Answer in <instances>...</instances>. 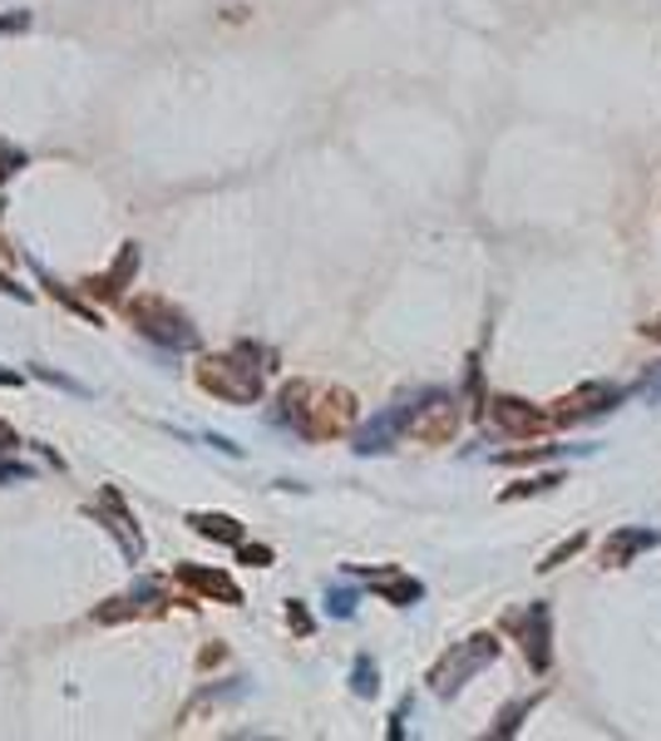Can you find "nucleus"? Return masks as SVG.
Masks as SVG:
<instances>
[{"mask_svg":"<svg viewBox=\"0 0 661 741\" xmlns=\"http://www.w3.org/2000/svg\"><path fill=\"white\" fill-rule=\"evenodd\" d=\"M617 400H622V390L617 386H602V380H592V386L573 390L568 400H563V410L553 420H583V416H602V410H612Z\"/></svg>","mask_w":661,"mask_h":741,"instance_id":"nucleus-8","label":"nucleus"},{"mask_svg":"<svg viewBox=\"0 0 661 741\" xmlns=\"http://www.w3.org/2000/svg\"><path fill=\"white\" fill-rule=\"evenodd\" d=\"M0 380H15V376H10V370H0Z\"/></svg>","mask_w":661,"mask_h":741,"instance_id":"nucleus-20","label":"nucleus"},{"mask_svg":"<svg viewBox=\"0 0 661 741\" xmlns=\"http://www.w3.org/2000/svg\"><path fill=\"white\" fill-rule=\"evenodd\" d=\"M198 386L222 400H258L262 396V366H248V346L232 356H208L198 366Z\"/></svg>","mask_w":661,"mask_h":741,"instance_id":"nucleus-2","label":"nucleus"},{"mask_svg":"<svg viewBox=\"0 0 661 741\" xmlns=\"http://www.w3.org/2000/svg\"><path fill=\"white\" fill-rule=\"evenodd\" d=\"M0 288H10V282H6V278H0ZM10 292H20V288H10Z\"/></svg>","mask_w":661,"mask_h":741,"instance_id":"nucleus-19","label":"nucleus"},{"mask_svg":"<svg viewBox=\"0 0 661 741\" xmlns=\"http://www.w3.org/2000/svg\"><path fill=\"white\" fill-rule=\"evenodd\" d=\"M129 316L144 326L148 336H158V342H174V346L193 342V326H188V316L174 312L168 302H158V296H138V302L129 306Z\"/></svg>","mask_w":661,"mask_h":741,"instance_id":"nucleus-4","label":"nucleus"},{"mask_svg":"<svg viewBox=\"0 0 661 741\" xmlns=\"http://www.w3.org/2000/svg\"><path fill=\"white\" fill-rule=\"evenodd\" d=\"M499 658V638L494 633H474V638H464V643H454L450 653L440 658V667L430 672V687L440 697H450L454 687H464V677H474L484 662H494Z\"/></svg>","mask_w":661,"mask_h":741,"instance_id":"nucleus-3","label":"nucleus"},{"mask_svg":"<svg viewBox=\"0 0 661 741\" xmlns=\"http://www.w3.org/2000/svg\"><path fill=\"white\" fill-rule=\"evenodd\" d=\"M356 692L360 697H376V662H366V658L356 662Z\"/></svg>","mask_w":661,"mask_h":741,"instance_id":"nucleus-14","label":"nucleus"},{"mask_svg":"<svg viewBox=\"0 0 661 741\" xmlns=\"http://www.w3.org/2000/svg\"><path fill=\"white\" fill-rule=\"evenodd\" d=\"M533 702H538V697H524V702H514V707H508V712H504V722H499V737H508V732H514V727H518V717L533 712Z\"/></svg>","mask_w":661,"mask_h":741,"instance_id":"nucleus-15","label":"nucleus"},{"mask_svg":"<svg viewBox=\"0 0 661 741\" xmlns=\"http://www.w3.org/2000/svg\"><path fill=\"white\" fill-rule=\"evenodd\" d=\"M489 416H494V426L508 430V436H543V430L553 426L548 410L528 406V400H514V396H494L489 400Z\"/></svg>","mask_w":661,"mask_h":741,"instance_id":"nucleus-6","label":"nucleus"},{"mask_svg":"<svg viewBox=\"0 0 661 741\" xmlns=\"http://www.w3.org/2000/svg\"><path fill=\"white\" fill-rule=\"evenodd\" d=\"M657 544H661L657 529H617V534H607V544H602V564L607 568H622V564H632L637 554L657 549Z\"/></svg>","mask_w":661,"mask_h":741,"instance_id":"nucleus-7","label":"nucleus"},{"mask_svg":"<svg viewBox=\"0 0 661 741\" xmlns=\"http://www.w3.org/2000/svg\"><path fill=\"white\" fill-rule=\"evenodd\" d=\"M647 336H657V342H661V316H657V322H652V326H647Z\"/></svg>","mask_w":661,"mask_h":741,"instance_id":"nucleus-18","label":"nucleus"},{"mask_svg":"<svg viewBox=\"0 0 661 741\" xmlns=\"http://www.w3.org/2000/svg\"><path fill=\"white\" fill-rule=\"evenodd\" d=\"M553 484H563V474H558V470H553V474H538V480L514 484V490H504V500H518V494H543V490H553Z\"/></svg>","mask_w":661,"mask_h":741,"instance_id":"nucleus-13","label":"nucleus"},{"mask_svg":"<svg viewBox=\"0 0 661 741\" xmlns=\"http://www.w3.org/2000/svg\"><path fill=\"white\" fill-rule=\"evenodd\" d=\"M454 426H460V410H454L450 396H430L415 416H405V430L424 445H444L454 436Z\"/></svg>","mask_w":661,"mask_h":741,"instance_id":"nucleus-5","label":"nucleus"},{"mask_svg":"<svg viewBox=\"0 0 661 741\" xmlns=\"http://www.w3.org/2000/svg\"><path fill=\"white\" fill-rule=\"evenodd\" d=\"M276 416L292 420L302 436L326 440V436L350 430V420H356V400H350V390H340V386H306V380H296V386L282 390V410H276Z\"/></svg>","mask_w":661,"mask_h":741,"instance_id":"nucleus-1","label":"nucleus"},{"mask_svg":"<svg viewBox=\"0 0 661 741\" xmlns=\"http://www.w3.org/2000/svg\"><path fill=\"white\" fill-rule=\"evenodd\" d=\"M0 450H15V436H10L6 426H0Z\"/></svg>","mask_w":661,"mask_h":741,"instance_id":"nucleus-17","label":"nucleus"},{"mask_svg":"<svg viewBox=\"0 0 661 741\" xmlns=\"http://www.w3.org/2000/svg\"><path fill=\"white\" fill-rule=\"evenodd\" d=\"M242 559H248V564H266V559H272V554H266L262 544H252V549H242Z\"/></svg>","mask_w":661,"mask_h":741,"instance_id":"nucleus-16","label":"nucleus"},{"mask_svg":"<svg viewBox=\"0 0 661 741\" xmlns=\"http://www.w3.org/2000/svg\"><path fill=\"white\" fill-rule=\"evenodd\" d=\"M518 628H524V653H528V662L543 672V667L553 662V653H548V603H533L524 618H518Z\"/></svg>","mask_w":661,"mask_h":741,"instance_id":"nucleus-9","label":"nucleus"},{"mask_svg":"<svg viewBox=\"0 0 661 741\" xmlns=\"http://www.w3.org/2000/svg\"><path fill=\"white\" fill-rule=\"evenodd\" d=\"M370 578V584H376L380 593H386V598L390 603H415V598H420V584H415V578H405V574H366Z\"/></svg>","mask_w":661,"mask_h":741,"instance_id":"nucleus-12","label":"nucleus"},{"mask_svg":"<svg viewBox=\"0 0 661 741\" xmlns=\"http://www.w3.org/2000/svg\"><path fill=\"white\" fill-rule=\"evenodd\" d=\"M178 578H183L188 588L208 593V598H222V603H242L238 584H232L228 574H212V568H178Z\"/></svg>","mask_w":661,"mask_h":741,"instance_id":"nucleus-10","label":"nucleus"},{"mask_svg":"<svg viewBox=\"0 0 661 741\" xmlns=\"http://www.w3.org/2000/svg\"><path fill=\"white\" fill-rule=\"evenodd\" d=\"M188 524H193L198 534H208V539H222V544H242V524H238V519H228V514H193Z\"/></svg>","mask_w":661,"mask_h":741,"instance_id":"nucleus-11","label":"nucleus"}]
</instances>
